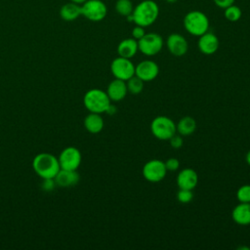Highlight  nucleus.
Wrapping results in <instances>:
<instances>
[{"label": "nucleus", "mask_w": 250, "mask_h": 250, "mask_svg": "<svg viewBox=\"0 0 250 250\" xmlns=\"http://www.w3.org/2000/svg\"><path fill=\"white\" fill-rule=\"evenodd\" d=\"M159 15V7L153 0H143L134 7L132 18L137 25L146 27L155 22Z\"/></svg>", "instance_id": "f257e3e1"}, {"label": "nucleus", "mask_w": 250, "mask_h": 250, "mask_svg": "<svg viewBox=\"0 0 250 250\" xmlns=\"http://www.w3.org/2000/svg\"><path fill=\"white\" fill-rule=\"evenodd\" d=\"M32 166L35 173L42 179H54L61 170L59 159L47 152L37 154L33 158Z\"/></svg>", "instance_id": "f03ea898"}, {"label": "nucleus", "mask_w": 250, "mask_h": 250, "mask_svg": "<svg viewBox=\"0 0 250 250\" xmlns=\"http://www.w3.org/2000/svg\"><path fill=\"white\" fill-rule=\"evenodd\" d=\"M183 22L186 30L193 36L199 37L209 29L208 17L201 11L194 10L188 12L186 14Z\"/></svg>", "instance_id": "7ed1b4c3"}, {"label": "nucleus", "mask_w": 250, "mask_h": 250, "mask_svg": "<svg viewBox=\"0 0 250 250\" xmlns=\"http://www.w3.org/2000/svg\"><path fill=\"white\" fill-rule=\"evenodd\" d=\"M83 104L90 112L101 114L106 111L110 104V99L106 92L101 89H91L84 95Z\"/></svg>", "instance_id": "20e7f679"}, {"label": "nucleus", "mask_w": 250, "mask_h": 250, "mask_svg": "<svg viewBox=\"0 0 250 250\" xmlns=\"http://www.w3.org/2000/svg\"><path fill=\"white\" fill-rule=\"evenodd\" d=\"M151 134L158 140L168 141L174 134H176V124L168 116H156L150 123Z\"/></svg>", "instance_id": "39448f33"}, {"label": "nucleus", "mask_w": 250, "mask_h": 250, "mask_svg": "<svg viewBox=\"0 0 250 250\" xmlns=\"http://www.w3.org/2000/svg\"><path fill=\"white\" fill-rule=\"evenodd\" d=\"M163 44V38L160 34L155 32H146V34L138 40L139 51L147 57L157 55L162 50Z\"/></svg>", "instance_id": "423d86ee"}, {"label": "nucleus", "mask_w": 250, "mask_h": 250, "mask_svg": "<svg viewBox=\"0 0 250 250\" xmlns=\"http://www.w3.org/2000/svg\"><path fill=\"white\" fill-rule=\"evenodd\" d=\"M107 14V7L102 0H87L81 4V16L91 21H101Z\"/></svg>", "instance_id": "0eeeda50"}, {"label": "nucleus", "mask_w": 250, "mask_h": 250, "mask_svg": "<svg viewBox=\"0 0 250 250\" xmlns=\"http://www.w3.org/2000/svg\"><path fill=\"white\" fill-rule=\"evenodd\" d=\"M110 71L115 78L127 81L135 75V65L130 59L119 56L111 62Z\"/></svg>", "instance_id": "6e6552de"}, {"label": "nucleus", "mask_w": 250, "mask_h": 250, "mask_svg": "<svg viewBox=\"0 0 250 250\" xmlns=\"http://www.w3.org/2000/svg\"><path fill=\"white\" fill-rule=\"evenodd\" d=\"M144 178L150 183H158L162 181L167 173L165 163L159 159H151L143 167Z\"/></svg>", "instance_id": "1a4fd4ad"}, {"label": "nucleus", "mask_w": 250, "mask_h": 250, "mask_svg": "<svg viewBox=\"0 0 250 250\" xmlns=\"http://www.w3.org/2000/svg\"><path fill=\"white\" fill-rule=\"evenodd\" d=\"M59 163L61 169L76 170L81 163V152L74 146L65 147L59 156Z\"/></svg>", "instance_id": "9d476101"}, {"label": "nucleus", "mask_w": 250, "mask_h": 250, "mask_svg": "<svg viewBox=\"0 0 250 250\" xmlns=\"http://www.w3.org/2000/svg\"><path fill=\"white\" fill-rule=\"evenodd\" d=\"M159 73L158 64L151 60H145L140 62L135 66V75L141 78L144 82L154 80Z\"/></svg>", "instance_id": "9b49d317"}, {"label": "nucleus", "mask_w": 250, "mask_h": 250, "mask_svg": "<svg viewBox=\"0 0 250 250\" xmlns=\"http://www.w3.org/2000/svg\"><path fill=\"white\" fill-rule=\"evenodd\" d=\"M168 51L175 57H182L186 55L188 49L187 39L180 33H171L166 40Z\"/></svg>", "instance_id": "f8f14e48"}, {"label": "nucleus", "mask_w": 250, "mask_h": 250, "mask_svg": "<svg viewBox=\"0 0 250 250\" xmlns=\"http://www.w3.org/2000/svg\"><path fill=\"white\" fill-rule=\"evenodd\" d=\"M219 39L213 32H205L199 36L197 46L199 51L204 55H212L219 48Z\"/></svg>", "instance_id": "ddd939ff"}, {"label": "nucleus", "mask_w": 250, "mask_h": 250, "mask_svg": "<svg viewBox=\"0 0 250 250\" xmlns=\"http://www.w3.org/2000/svg\"><path fill=\"white\" fill-rule=\"evenodd\" d=\"M198 183V175L191 168L181 170L177 176V185L180 188L193 189Z\"/></svg>", "instance_id": "4468645a"}, {"label": "nucleus", "mask_w": 250, "mask_h": 250, "mask_svg": "<svg viewBox=\"0 0 250 250\" xmlns=\"http://www.w3.org/2000/svg\"><path fill=\"white\" fill-rule=\"evenodd\" d=\"M128 93L127 86H126V81L121 80V79H113L107 86L106 89V94L110 101L113 102H119L123 100Z\"/></svg>", "instance_id": "2eb2a0df"}, {"label": "nucleus", "mask_w": 250, "mask_h": 250, "mask_svg": "<svg viewBox=\"0 0 250 250\" xmlns=\"http://www.w3.org/2000/svg\"><path fill=\"white\" fill-rule=\"evenodd\" d=\"M55 183L62 188H68L76 185L79 181V175L76 170L61 169L56 175Z\"/></svg>", "instance_id": "dca6fc26"}, {"label": "nucleus", "mask_w": 250, "mask_h": 250, "mask_svg": "<svg viewBox=\"0 0 250 250\" xmlns=\"http://www.w3.org/2000/svg\"><path fill=\"white\" fill-rule=\"evenodd\" d=\"M232 220L241 226L250 225V203L240 202L231 212Z\"/></svg>", "instance_id": "f3484780"}, {"label": "nucleus", "mask_w": 250, "mask_h": 250, "mask_svg": "<svg viewBox=\"0 0 250 250\" xmlns=\"http://www.w3.org/2000/svg\"><path fill=\"white\" fill-rule=\"evenodd\" d=\"M138 51H139L138 41L133 37L123 39L117 46V54L120 57L127 58V59L133 58Z\"/></svg>", "instance_id": "a211bd4d"}, {"label": "nucleus", "mask_w": 250, "mask_h": 250, "mask_svg": "<svg viewBox=\"0 0 250 250\" xmlns=\"http://www.w3.org/2000/svg\"><path fill=\"white\" fill-rule=\"evenodd\" d=\"M60 16L65 21H75L81 16V5L69 1L61 7Z\"/></svg>", "instance_id": "6ab92c4d"}, {"label": "nucleus", "mask_w": 250, "mask_h": 250, "mask_svg": "<svg viewBox=\"0 0 250 250\" xmlns=\"http://www.w3.org/2000/svg\"><path fill=\"white\" fill-rule=\"evenodd\" d=\"M104 122L100 113L90 112L84 119V126L86 130L92 134L100 133L104 128Z\"/></svg>", "instance_id": "aec40b11"}, {"label": "nucleus", "mask_w": 250, "mask_h": 250, "mask_svg": "<svg viewBox=\"0 0 250 250\" xmlns=\"http://www.w3.org/2000/svg\"><path fill=\"white\" fill-rule=\"evenodd\" d=\"M177 132L181 136H189L194 133L196 129V122L191 116L182 117L176 125Z\"/></svg>", "instance_id": "412c9836"}, {"label": "nucleus", "mask_w": 250, "mask_h": 250, "mask_svg": "<svg viewBox=\"0 0 250 250\" xmlns=\"http://www.w3.org/2000/svg\"><path fill=\"white\" fill-rule=\"evenodd\" d=\"M144 81L138 76L134 75L126 81L127 90L132 95H139L144 89Z\"/></svg>", "instance_id": "4be33fe9"}, {"label": "nucleus", "mask_w": 250, "mask_h": 250, "mask_svg": "<svg viewBox=\"0 0 250 250\" xmlns=\"http://www.w3.org/2000/svg\"><path fill=\"white\" fill-rule=\"evenodd\" d=\"M134 6L131 0H117L115 3V11L118 15L128 17L133 13Z\"/></svg>", "instance_id": "5701e85b"}, {"label": "nucleus", "mask_w": 250, "mask_h": 250, "mask_svg": "<svg viewBox=\"0 0 250 250\" xmlns=\"http://www.w3.org/2000/svg\"><path fill=\"white\" fill-rule=\"evenodd\" d=\"M224 10H225V12H224L225 18L229 21H237L240 20V18L242 16L241 9L234 4L225 8Z\"/></svg>", "instance_id": "b1692460"}, {"label": "nucleus", "mask_w": 250, "mask_h": 250, "mask_svg": "<svg viewBox=\"0 0 250 250\" xmlns=\"http://www.w3.org/2000/svg\"><path fill=\"white\" fill-rule=\"evenodd\" d=\"M236 198L239 202L250 203V185L241 186L236 191Z\"/></svg>", "instance_id": "393cba45"}, {"label": "nucleus", "mask_w": 250, "mask_h": 250, "mask_svg": "<svg viewBox=\"0 0 250 250\" xmlns=\"http://www.w3.org/2000/svg\"><path fill=\"white\" fill-rule=\"evenodd\" d=\"M193 197L192 189H187V188H180L177 193V199L181 203H188L191 201Z\"/></svg>", "instance_id": "a878e982"}, {"label": "nucleus", "mask_w": 250, "mask_h": 250, "mask_svg": "<svg viewBox=\"0 0 250 250\" xmlns=\"http://www.w3.org/2000/svg\"><path fill=\"white\" fill-rule=\"evenodd\" d=\"M168 141L170 142V146H171L173 148H175V149L181 148L182 146H183V144H184L183 138H182V136H181L180 134H179V135L174 134Z\"/></svg>", "instance_id": "bb28decb"}, {"label": "nucleus", "mask_w": 250, "mask_h": 250, "mask_svg": "<svg viewBox=\"0 0 250 250\" xmlns=\"http://www.w3.org/2000/svg\"><path fill=\"white\" fill-rule=\"evenodd\" d=\"M165 166H166V169L167 171H176L179 169L180 167V162L177 158H174V157H171V158H168L165 162Z\"/></svg>", "instance_id": "cd10ccee"}, {"label": "nucleus", "mask_w": 250, "mask_h": 250, "mask_svg": "<svg viewBox=\"0 0 250 250\" xmlns=\"http://www.w3.org/2000/svg\"><path fill=\"white\" fill-rule=\"evenodd\" d=\"M146 34V30H145V27L141 26V25H137L132 29V36L134 39H136L137 41L139 39H141L144 35Z\"/></svg>", "instance_id": "c85d7f7f"}, {"label": "nucleus", "mask_w": 250, "mask_h": 250, "mask_svg": "<svg viewBox=\"0 0 250 250\" xmlns=\"http://www.w3.org/2000/svg\"><path fill=\"white\" fill-rule=\"evenodd\" d=\"M235 0H213L215 5L221 9H225L232 4H234Z\"/></svg>", "instance_id": "c756f323"}, {"label": "nucleus", "mask_w": 250, "mask_h": 250, "mask_svg": "<svg viewBox=\"0 0 250 250\" xmlns=\"http://www.w3.org/2000/svg\"><path fill=\"white\" fill-rule=\"evenodd\" d=\"M43 180H44V182H43L42 188H44V189H46V190L52 189V188L54 187L53 179H43Z\"/></svg>", "instance_id": "7c9ffc66"}, {"label": "nucleus", "mask_w": 250, "mask_h": 250, "mask_svg": "<svg viewBox=\"0 0 250 250\" xmlns=\"http://www.w3.org/2000/svg\"><path fill=\"white\" fill-rule=\"evenodd\" d=\"M105 112H106L107 114H110V115L114 114V113L116 112V106L113 105V104H111V103H110V104L108 105V107H107V109H106Z\"/></svg>", "instance_id": "2f4dec72"}, {"label": "nucleus", "mask_w": 250, "mask_h": 250, "mask_svg": "<svg viewBox=\"0 0 250 250\" xmlns=\"http://www.w3.org/2000/svg\"><path fill=\"white\" fill-rule=\"evenodd\" d=\"M70 2H73V3H76V4H79V5H81V4H83L85 1H87V0H69Z\"/></svg>", "instance_id": "473e14b6"}, {"label": "nucleus", "mask_w": 250, "mask_h": 250, "mask_svg": "<svg viewBox=\"0 0 250 250\" xmlns=\"http://www.w3.org/2000/svg\"><path fill=\"white\" fill-rule=\"evenodd\" d=\"M245 159H246V162L248 163V165H250V150H249V151L246 153Z\"/></svg>", "instance_id": "72a5a7b5"}, {"label": "nucleus", "mask_w": 250, "mask_h": 250, "mask_svg": "<svg viewBox=\"0 0 250 250\" xmlns=\"http://www.w3.org/2000/svg\"><path fill=\"white\" fill-rule=\"evenodd\" d=\"M167 3H169V4H173V3H176L178 0H165Z\"/></svg>", "instance_id": "f704fd0d"}]
</instances>
